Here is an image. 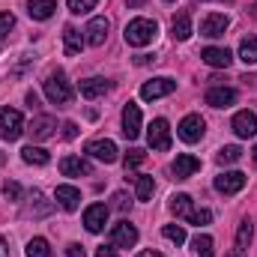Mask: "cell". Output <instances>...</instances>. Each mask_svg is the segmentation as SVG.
I'll use <instances>...</instances> for the list:
<instances>
[{
  "label": "cell",
  "mask_w": 257,
  "mask_h": 257,
  "mask_svg": "<svg viewBox=\"0 0 257 257\" xmlns=\"http://www.w3.org/2000/svg\"><path fill=\"white\" fill-rule=\"evenodd\" d=\"M126 42L132 48H144V45H150L156 36H159V24L153 21V18H132L126 24Z\"/></svg>",
  "instance_id": "1"
},
{
  "label": "cell",
  "mask_w": 257,
  "mask_h": 257,
  "mask_svg": "<svg viewBox=\"0 0 257 257\" xmlns=\"http://www.w3.org/2000/svg\"><path fill=\"white\" fill-rule=\"evenodd\" d=\"M45 96H48L54 105H69V102H72V87H69V81H66L63 72H51V75L45 78Z\"/></svg>",
  "instance_id": "2"
},
{
  "label": "cell",
  "mask_w": 257,
  "mask_h": 257,
  "mask_svg": "<svg viewBox=\"0 0 257 257\" xmlns=\"http://www.w3.org/2000/svg\"><path fill=\"white\" fill-rule=\"evenodd\" d=\"M24 132V117L15 108H0V135L3 141H18Z\"/></svg>",
  "instance_id": "3"
},
{
  "label": "cell",
  "mask_w": 257,
  "mask_h": 257,
  "mask_svg": "<svg viewBox=\"0 0 257 257\" xmlns=\"http://www.w3.org/2000/svg\"><path fill=\"white\" fill-rule=\"evenodd\" d=\"M147 141H150V147L159 150V153L171 150V126H168L165 117H156V120L150 123V128H147Z\"/></svg>",
  "instance_id": "4"
},
{
  "label": "cell",
  "mask_w": 257,
  "mask_h": 257,
  "mask_svg": "<svg viewBox=\"0 0 257 257\" xmlns=\"http://www.w3.org/2000/svg\"><path fill=\"white\" fill-rule=\"evenodd\" d=\"M245 183H248V177L242 174V171H224V174H218L215 177V192L218 194H236L245 189Z\"/></svg>",
  "instance_id": "5"
},
{
  "label": "cell",
  "mask_w": 257,
  "mask_h": 257,
  "mask_svg": "<svg viewBox=\"0 0 257 257\" xmlns=\"http://www.w3.org/2000/svg\"><path fill=\"white\" fill-rule=\"evenodd\" d=\"M203 132H206V123H203L200 114H189V117H183V123L177 126V135H180L186 144H197V141L203 138Z\"/></svg>",
  "instance_id": "6"
},
{
  "label": "cell",
  "mask_w": 257,
  "mask_h": 257,
  "mask_svg": "<svg viewBox=\"0 0 257 257\" xmlns=\"http://www.w3.org/2000/svg\"><path fill=\"white\" fill-rule=\"evenodd\" d=\"M227 27H230V18H227V15H221V12H209V15L200 21V36H206V39H218V36H224Z\"/></svg>",
  "instance_id": "7"
},
{
  "label": "cell",
  "mask_w": 257,
  "mask_h": 257,
  "mask_svg": "<svg viewBox=\"0 0 257 257\" xmlns=\"http://www.w3.org/2000/svg\"><path fill=\"white\" fill-rule=\"evenodd\" d=\"M174 90H177V81H171V78H153V81H147V84L141 87V99L153 102V99L171 96Z\"/></svg>",
  "instance_id": "8"
},
{
  "label": "cell",
  "mask_w": 257,
  "mask_h": 257,
  "mask_svg": "<svg viewBox=\"0 0 257 257\" xmlns=\"http://www.w3.org/2000/svg\"><path fill=\"white\" fill-rule=\"evenodd\" d=\"M105 224H108V206H105V203H90V206L84 209V227H87L90 233H102Z\"/></svg>",
  "instance_id": "9"
},
{
  "label": "cell",
  "mask_w": 257,
  "mask_h": 257,
  "mask_svg": "<svg viewBox=\"0 0 257 257\" xmlns=\"http://www.w3.org/2000/svg\"><path fill=\"white\" fill-rule=\"evenodd\" d=\"M108 27H111L108 18H102V15L99 18H90V24L84 27V42L93 45V48H99L105 42V36H108Z\"/></svg>",
  "instance_id": "10"
},
{
  "label": "cell",
  "mask_w": 257,
  "mask_h": 257,
  "mask_svg": "<svg viewBox=\"0 0 257 257\" xmlns=\"http://www.w3.org/2000/svg\"><path fill=\"white\" fill-rule=\"evenodd\" d=\"M84 153L93 156V159H99V162H105V165L117 162V144L114 141H90L84 147Z\"/></svg>",
  "instance_id": "11"
},
{
  "label": "cell",
  "mask_w": 257,
  "mask_h": 257,
  "mask_svg": "<svg viewBox=\"0 0 257 257\" xmlns=\"http://www.w3.org/2000/svg\"><path fill=\"white\" fill-rule=\"evenodd\" d=\"M200 171V159H194L189 153H183V156H177V162L171 165V174H174V180H189Z\"/></svg>",
  "instance_id": "12"
},
{
  "label": "cell",
  "mask_w": 257,
  "mask_h": 257,
  "mask_svg": "<svg viewBox=\"0 0 257 257\" xmlns=\"http://www.w3.org/2000/svg\"><path fill=\"white\" fill-rule=\"evenodd\" d=\"M111 242L120 245V248H132V245H138V227L128 224V221L114 224V230H111Z\"/></svg>",
  "instance_id": "13"
},
{
  "label": "cell",
  "mask_w": 257,
  "mask_h": 257,
  "mask_svg": "<svg viewBox=\"0 0 257 257\" xmlns=\"http://www.w3.org/2000/svg\"><path fill=\"white\" fill-rule=\"evenodd\" d=\"M123 135L128 141H138V135H141V108L135 102H128L123 108Z\"/></svg>",
  "instance_id": "14"
},
{
  "label": "cell",
  "mask_w": 257,
  "mask_h": 257,
  "mask_svg": "<svg viewBox=\"0 0 257 257\" xmlns=\"http://www.w3.org/2000/svg\"><path fill=\"white\" fill-rule=\"evenodd\" d=\"M60 174L63 177H90L93 165L87 159H81V156H66L63 162H60Z\"/></svg>",
  "instance_id": "15"
},
{
  "label": "cell",
  "mask_w": 257,
  "mask_h": 257,
  "mask_svg": "<svg viewBox=\"0 0 257 257\" xmlns=\"http://www.w3.org/2000/svg\"><path fill=\"white\" fill-rule=\"evenodd\" d=\"M200 60L206 66H212V69H227V66L233 63V54H230L227 48H212V45H209V48L200 51Z\"/></svg>",
  "instance_id": "16"
},
{
  "label": "cell",
  "mask_w": 257,
  "mask_h": 257,
  "mask_svg": "<svg viewBox=\"0 0 257 257\" xmlns=\"http://www.w3.org/2000/svg\"><path fill=\"white\" fill-rule=\"evenodd\" d=\"M233 132H236V138H254L257 135V114L254 111H239L233 117Z\"/></svg>",
  "instance_id": "17"
},
{
  "label": "cell",
  "mask_w": 257,
  "mask_h": 257,
  "mask_svg": "<svg viewBox=\"0 0 257 257\" xmlns=\"http://www.w3.org/2000/svg\"><path fill=\"white\" fill-rule=\"evenodd\" d=\"M233 102H236V90L233 87H212L206 93V105H212V108H230Z\"/></svg>",
  "instance_id": "18"
},
{
  "label": "cell",
  "mask_w": 257,
  "mask_h": 257,
  "mask_svg": "<svg viewBox=\"0 0 257 257\" xmlns=\"http://www.w3.org/2000/svg\"><path fill=\"white\" fill-rule=\"evenodd\" d=\"M57 9V0H27V15L33 21H48Z\"/></svg>",
  "instance_id": "19"
},
{
  "label": "cell",
  "mask_w": 257,
  "mask_h": 257,
  "mask_svg": "<svg viewBox=\"0 0 257 257\" xmlns=\"http://www.w3.org/2000/svg\"><path fill=\"white\" fill-rule=\"evenodd\" d=\"M251 236H254V227H251V221H242V224H239V230H236L233 251H230L227 257H245L248 245H251Z\"/></svg>",
  "instance_id": "20"
},
{
  "label": "cell",
  "mask_w": 257,
  "mask_h": 257,
  "mask_svg": "<svg viewBox=\"0 0 257 257\" xmlns=\"http://www.w3.org/2000/svg\"><path fill=\"white\" fill-rule=\"evenodd\" d=\"M54 200L63 206L66 212H72V209H78V203H81V192H78L75 186H57Z\"/></svg>",
  "instance_id": "21"
},
{
  "label": "cell",
  "mask_w": 257,
  "mask_h": 257,
  "mask_svg": "<svg viewBox=\"0 0 257 257\" xmlns=\"http://www.w3.org/2000/svg\"><path fill=\"white\" fill-rule=\"evenodd\" d=\"M63 48L69 57H75V54H81V48H84V36H81V30L78 27H72V24H66L63 27Z\"/></svg>",
  "instance_id": "22"
},
{
  "label": "cell",
  "mask_w": 257,
  "mask_h": 257,
  "mask_svg": "<svg viewBox=\"0 0 257 257\" xmlns=\"http://www.w3.org/2000/svg\"><path fill=\"white\" fill-rule=\"evenodd\" d=\"M54 128H57V120H54V117H48V114H42V117H36V120L30 123V132H33V138H36V141L51 138V135H54Z\"/></svg>",
  "instance_id": "23"
},
{
  "label": "cell",
  "mask_w": 257,
  "mask_h": 257,
  "mask_svg": "<svg viewBox=\"0 0 257 257\" xmlns=\"http://www.w3.org/2000/svg\"><path fill=\"white\" fill-rule=\"evenodd\" d=\"M105 93H108V81L105 78H87V81H81V96L84 99H99Z\"/></svg>",
  "instance_id": "24"
},
{
  "label": "cell",
  "mask_w": 257,
  "mask_h": 257,
  "mask_svg": "<svg viewBox=\"0 0 257 257\" xmlns=\"http://www.w3.org/2000/svg\"><path fill=\"white\" fill-rule=\"evenodd\" d=\"M239 60H242L245 66H254L257 63V36H254V33L242 36V42H239Z\"/></svg>",
  "instance_id": "25"
},
{
  "label": "cell",
  "mask_w": 257,
  "mask_h": 257,
  "mask_svg": "<svg viewBox=\"0 0 257 257\" xmlns=\"http://www.w3.org/2000/svg\"><path fill=\"white\" fill-rule=\"evenodd\" d=\"M171 212H174V215H177V218H186V221H189V218H192V197H189V194H174V197H171Z\"/></svg>",
  "instance_id": "26"
},
{
  "label": "cell",
  "mask_w": 257,
  "mask_h": 257,
  "mask_svg": "<svg viewBox=\"0 0 257 257\" xmlns=\"http://www.w3.org/2000/svg\"><path fill=\"white\" fill-rule=\"evenodd\" d=\"M171 30H174V39H180V42H186V39L192 36V18H189L186 12H180V15H174V24H171Z\"/></svg>",
  "instance_id": "27"
},
{
  "label": "cell",
  "mask_w": 257,
  "mask_h": 257,
  "mask_svg": "<svg viewBox=\"0 0 257 257\" xmlns=\"http://www.w3.org/2000/svg\"><path fill=\"white\" fill-rule=\"evenodd\" d=\"M21 159H24L27 165H36V168H42V165H48V162H51V156H48L42 147H33V144L21 150Z\"/></svg>",
  "instance_id": "28"
},
{
  "label": "cell",
  "mask_w": 257,
  "mask_h": 257,
  "mask_svg": "<svg viewBox=\"0 0 257 257\" xmlns=\"http://www.w3.org/2000/svg\"><path fill=\"white\" fill-rule=\"evenodd\" d=\"M153 192H156L153 177H138V180H135V194H138V200H150Z\"/></svg>",
  "instance_id": "29"
},
{
  "label": "cell",
  "mask_w": 257,
  "mask_h": 257,
  "mask_svg": "<svg viewBox=\"0 0 257 257\" xmlns=\"http://www.w3.org/2000/svg\"><path fill=\"white\" fill-rule=\"evenodd\" d=\"M51 209H54L51 200H45L39 192H33V206H30V215H33V218H42V215H48Z\"/></svg>",
  "instance_id": "30"
},
{
  "label": "cell",
  "mask_w": 257,
  "mask_h": 257,
  "mask_svg": "<svg viewBox=\"0 0 257 257\" xmlns=\"http://www.w3.org/2000/svg\"><path fill=\"white\" fill-rule=\"evenodd\" d=\"M27 257H51V245H48V239H42V236L30 239V242H27Z\"/></svg>",
  "instance_id": "31"
},
{
  "label": "cell",
  "mask_w": 257,
  "mask_h": 257,
  "mask_svg": "<svg viewBox=\"0 0 257 257\" xmlns=\"http://www.w3.org/2000/svg\"><path fill=\"white\" fill-rule=\"evenodd\" d=\"M215 159H218V165H233V162H239V159H242V150H239L236 144H230V147H221Z\"/></svg>",
  "instance_id": "32"
},
{
  "label": "cell",
  "mask_w": 257,
  "mask_h": 257,
  "mask_svg": "<svg viewBox=\"0 0 257 257\" xmlns=\"http://www.w3.org/2000/svg\"><path fill=\"white\" fill-rule=\"evenodd\" d=\"M192 245H194V251L200 257H212L215 254V248H212V236H206V233H197L192 239Z\"/></svg>",
  "instance_id": "33"
},
{
  "label": "cell",
  "mask_w": 257,
  "mask_h": 257,
  "mask_svg": "<svg viewBox=\"0 0 257 257\" xmlns=\"http://www.w3.org/2000/svg\"><path fill=\"white\" fill-rule=\"evenodd\" d=\"M162 233H165V239H171L174 245H183V242H186V230H183V224H165Z\"/></svg>",
  "instance_id": "34"
},
{
  "label": "cell",
  "mask_w": 257,
  "mask_h": 257,
  "mask_svg": "<svg viewBox=\"0 0 257 257\" xmlns=\"http://www.w3.org/2000/svg\"><path fill=\"white\" fill-rule=\"evenodd\" d=\"M66 3H69V12H75V15H84V12L96 9V3H99V0H66Z\"/></svg>",
  "instance_id": "35"
},
{
  "label": "cell",
  "mask_w": 257,
  "mask_h": 257,
  "mask_svg": "<svg viewBox=\"0 0 257 257\" xmlns=\"http://www.w3.org/2000/svg\"><path fill=\"white\" fill-rule=\"evenodd\" d=\"M144 159H147V153H144V150H128L123 165H126V171H135L138 165H144Z\"/></svg>",
  "instance_id": "36"
},
{
  "label": "cell",
  "mask_w": 257,
  "mask_h": 257,
  "mask_svg": "<svg viewBox=\"0 0 257 257\" xmlns=\"http://www.w3.org/2000/svg\"><path fill=\"white\" fill-rule=\"evenodd\" d=\"M12 27H15V15L12 12H0V42H6Z\"/></svg>",
  "instance_id": "37"
},
{
  "label": "cell",
  "mask_w": 257,
  "mask_h": 257,
  "mask_svg": "<svg viewBox=\"0 0 257 257\" xmlns=\"http://www.w3.org/2000/svg\"><path fill=\"white\" fill-rule=\"evenodd\" d=\"M189 221H192V224H197V227H200V224H209V221H212V212H209V209H194Z\"/></svg>",
  "instance_id": "38"
},
{
  "label": "cell",
  "mask_w": 257,
  "mask_h": 257,
  "mask_svg": "<svg viewBox=\"0 0 257 257\" xmlns=\"http://www.w3.org/2000/svg\"><path fill=\"white\" fill-rule=\"evenodd\" d=\"M3 194H6V200H21L24 189H21L18 183H6V186H3Z\"/></svg>",
  "instance_id": "39"
},
{
  "label": "cell",
  "mask_w": 257,
  "mask_h": 257,
  "mask_svg": "<svg viewBox=\"0 0 257 257\" xmlns=\"http://www.w3.org/2000/svg\"><path fill=\"white\" fill-rule=\"evenodd\" d=\"M114 206H117L120 212H126L128 206H132V200H128V197H126L123 192H117V194H114Z\"/></svg>",
  "instance_id": "40"
},
{
  "label": "cell",
  "mask_w": 257,
  "mask_h": 257,
  "mask_svg": "<svg viewBox=\"0 0 257 257\" xmlns=\"http://www.w3.org/2000/svg\"><path fill=\"white\" fill-rule=\"evenodd\" d=\"M66 257H87V254H84V248H81L78 242H69V245H66Z\"/></svg>",
  "instance_id": "41"
},
{
  "label": "cell",
  "mask_w": 257,
  "mask_h": 257,
  "mask_svg": "<svg viewBox=\"0 0 257 257\" xmlns=\"http://www.w3.org/2000/svg\"><path fill=\"white\" fill-rule=\"evenodd\" d=\"M63 138H66V141L78 138V123H66V126H63Z\"/></svg>",
  "instance_id": "42"
},
{
  "label": "cell",
  "mask_w": 257,
  "mask_h": 257,
  "mask_svg": "<svg viewBox=\"0 0 257 257\" xmlns=\"http://www.w3.org/2000/svg\"><path fill=\"white\" fill-rule=\"evenodd\" d=\"M96 257H120V254H117V251H114L111 245H102V248L96 251Z\"/></svg>",
  "instance_id": "43"
},
{
  "label": "cell",
  "mask_w": 257,
  "mask_h": 257,
  "mask_svg": "<svg viewBox=\"0 0 257 257\" xmlns=\"http://www.w3.org/2000/svg\"><path fill=\"white\" fill-rule=\"evenodd\" d=\"M144 3H147V0H126V6H128V9H141Z\"/></svg>",
  "instance_id": "44"
},
{
  "label": "cell",
  "mask_w": 257,
  "mask_h": 257,
  "mask_svg": "<svg viewBox=\"0 0 257 257\" xmlns=\"http://www.w3.org/2000/svg\"><path fill=\"white\" fill-rule=\"evenodd\" d=\"M0 257H9V248H6V242H3V236H0Z\"/></svg>",
  "instance_id": "45"
},
{
  "label": "cell",
  "mask_w": 257,
  "mask_h": 257,
  "mask_svg": "<svg viewBox=\"0 0 257 257\" xmlns=\"http://www.w3.org/2000/svg\"><path fill=\"white\" fill-rule=\"evenodd\" d=\"M138 257H165V254H159V251H141Z\"/></svg>",
  "instance_id": "46"
},
{
  "label": "cell",
  "mask_w": 257,
  "mask_h": 257,
  "mask_svg": "<svg viewBox=\"0 0 257 257\" xmlns=\"http://www.w3.org/2000/svg\"><path fill=\"white\" fill-rule=\"evenodd\" d=\"M251 15L257 18V3H251Z\"/></svg>",
  "instance_id": "47"
},
{
  "label": "cell",
  "mask_w": 257,
  "mask_h": 257,
  "mask_svg": "<svg viewBox=\"0 0 257 257\" xmlns=\"http://www.w3.org/2000/svg\"><path fill=\"white\" fill-rule=\"evenodd\" d=\"M254 165H257V147H254Z\"/></svg>",
  "instance_id": "48"
},
{
  "label": "cell",
  "mask_w": 257,
  "mask_h": 257,
  "mask_svg": "<svg viewBox=\"0 0 257 257\" xmlns=\"http://www.w3.org/2000/svg\"><path fill=\"white\" fill-rule=\"evenodd\" d=\"M168 3H171V0H168Z\"/></svg>",
  "instance_id": "49"
},
{
  "label": "cell",
  "mask_w": 257,
  "mask_h": 257,
  "mask_svg": "<svg viewBox=\"0 0 257 257\" xmlns=\"http://www.w3.org/2000/svg\"><path fill=\"white\" fill-rule=\"evenodd\" d=\"M0 159H3V156H0Z\"/></svg>",
  "instance_id": "50"
}]
</instances>
